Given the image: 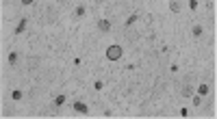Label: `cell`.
Instances as JSON below:
<instances>
[{
	"instance_id": "8992f818",
	"label": "cell",
	"mask_w": 217,
	"mask_h": 119,
	"mask_svg": "<svg viewBox=\"0 0 217 119\" xmlns=\"http://www.w3.org/2000/svg\"><path fill=\"white\" fill-rule=\"evenodd\" d=\"M169 11H174V13H180V2L172 0V2H169Z\"/></svg>"
},
{
	"instance_id": "277c9868",
	"label": "cell",
	"mask_w": 217,
	"mask_h": 119,
	"mask_svg": "<svg viewBox=\"0 0 217 119\" xmlns=\"http://www.w3.org/2000/svg\"><path fill=\"white\" fill-rule=\"evenodd\" d=\"M26 26H28V20H22L20 24L15 26V35H22V33L26 30Z\"/></svg>"
},
{
	"instance_id": "4fadbf2b",
	"label": "cell",
	"mask_w": 217,
	"mask_h": 119,
	"mask_svg": "<svg viewBox=\"0 0 217 119\" xmlns=\"http://www.w3.org/2000/svg\"><path fill=\"white\" fill-rule=\"evenodd\" d=\"M191 33L196 35V37H200V35H202V26H200V24H196V26H193V30H191Z\"/></svg>"
},
{
	"instance_id": "5bb4252c",
	"label": "cell",
	"mask_w": 217,
	"mask_h": 119,
	"mask_svg": "<svg viewBox=\"0 0 217 119\" xmlns=\"http://www.w3.org/2000/svg\"><path fill=\"white\" fill-rule=\"evenodd\" d=\"M94 89H96V91H102V89H104V82H102V80H96V82H94Z\"/></svg>"
},
{
	"instance_id": "6da1fadb",
	"label": "cell",
	"mask_w": 217,
	"mask_h": 119,
	"mask_svg": "<svg viewBox=\"0 0 217 119\" xmlns=\"http://www.w3.org/2000/svg\"><path fill=\"white\" fill-rule=\"evenodd\" d=\"M122 45H109L107 48V58L109 61H117V58H122Z\"/></svg>"
},
{
	"instance_id": "3957f363",
	"label": "cell",
	"mask_w": 217,
	"mask_h": 119,
	"mask_svg": "<svg viewBox=\"0 0 217 119\" xmlns=\"http://www.w3.org/2000/svg\"><path fill=\"white\" fill-rule=\"evenodd\" d=\"M98 28L102 30V33H109V30H111V22L109 20H100L98 22Z\"/></svg>"
},
{
	"instance_id": "8fae6325",
	"label": "cell",
	"mask_w": 217,
	"mask_h": 119,
	"mask_svg": "<svg viewBox=\"0 0 217 119\" xmlns=\"http://www.w3.org/2000/svg\"><path fill=\"white\" fill-rule=\"evenodd\" d=\"M54 104H57V106L65 104V95H57V98H54Z\"/></svg>"
},
{
	"instance_id": "2e32d148",
	"label": "cell",
	"mask_w": 217,
	"mask_h": 119,
	"mask_svg": "<svg viewBox=\"0 0 217 119\" xmlns=\"http://www.w3.org/2000/svg\"><path fill=\"white\" fill-rule=\"evenodd\" d=\"M22 4H26V7H28V4H33V0H22Z\"/></svg>"
},
{
	"instance_id": "7a4b0ae2",
	"label": "cell",
	"mask_w": 217,
	"mask_h": 119,
	"mask_svg": "<svg viewBox=\"0 0 217 119\" xmlns=\"http://www.w3.org/2000/svg\"><path fill=\"white\" fill-rule=\"evenodd\" d=\"M72 106H74V111L83 113V115H87V113H89V108H87V104H83V102H74Z\"/></svg>"
},
{
	"instance_id": "5b68a950",
	"label": "cell",
	"mask_w": 217,
	"mask_h": 119,
	"mask_svg": "<svg viewBox=\"0 0 217 119\" xmlns=\"http://www.w3.org/2000/svg\"><path fill=\"white\" fill-rule=\"evenodd\" d=\"M209 91H211V87L206 85V82H202V85L198 87V95H206V93H209Z\"/></svg>"
},
{
	"instance_id": "9c48e42d",
	"label": "cell",
	"mask_w": 217,
	"mask_h": 119,
	"mask_svg": "<svg viewBox=\"0 0 217 119\" xmlns=\"http://www.w3.org/2000/svg\"><path fill=\"white\" fill-rule=\"evenodd\" d=\"M17 58H20V54H17V52H11V54H9V63H11V65H15Z\"/></svg>"
},
{
	"instance_id": "7c38bea8",
	"label": "cell",
	"mask_w": 217,
	"mask_h": 119,
	"mask_svg": "<svg viewBox=\"0 0 217 119\" xmlns=\"http://www.w3.org/2000/svg\"><path fill=\"white\" fill-rule=\"evenodd\" d=\"M182 95H184V98H191V95H193V89H191V87H184V89H182Z\"/></svg>"
},
{
	"instance_id": "ba28073f",
	"label": "cell",
	"mask_w": 217,
	"mask_h": 119,
	"mask_svg": "<svg viewBox=\"0 0 217 119\" xmlns=\"http://www.w3.org/2000/svg\"><path fill=\"white\" fill-rule=\"evenodd\" d=\"M85 15V7H76L74 9V17H83Z\"/></svg>"
},
{
	"instance_id": "9a60e30c",
	"label": "cell",
	"mask_w": 217,
	"mask_h": 119,
	"mask_svg": "<svg viewBox=\"0 0 217 119\" xmlns=\"http://www.w3.org/2000/svg\"><path fill=\"white\" fill-rule=\"evenodd\" d=\"M189 9H191V11H196V9H198V0H189Z\"/></svg>"
},
{
	"instance_id": "52a82bcc",
	"label": "cell",
	"mask_w": 217,
	"mask_h": 119,
	"mask_svg": "<svg viewBox=\"0 0 217 119\" xmlns=\"http://www.w3.org/2000/svg\"><path fill=\"white\" fill-rule=\"evenodd\" d=\"M137 20H139V15H137V13H132V15H130V17H128V20H126V24H124V26H126V28H128V26H132V24H135Z\"/></svg>"
},
{
	"instance_id": "30bf717a",
	"label": "cell",
	"mask_w": 217,
	"mask_h": 119,
	"mask_svg": "<svg viewBox=\"0 0 217 119\" xmlns=\"http://www.w3.org/2000/svg\"><path fill=\"white\" fill-rule=\"evenodd\" d=\"M11 98L15 100V102H20V100H22V91H20V89H15V91L11 93Z\"/></svg>"
}]
</instances>
